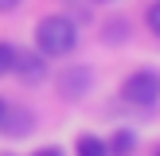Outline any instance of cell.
Instances as JSON below:
<instances>
[{"instance_id":"1","label":"cell","mask_w":160,"mask_h":156,"mask_svg":"<svg viewBox=\"0 0 160 156\" xmlns=\"http://www.w3.org/2000/svg\"><path fill=\"white\" fill-rule=\"evenodd\" d=\"M78 47V23L70 16H47L35 23V51L47 59H62Z\"/></svg>"},{"instance_id":"2","label":"cell","mask_w":160,"mask_h":156,"mask_svg":"<svg viewBox=\"0 0 160 156\" xmlns=\"http://www.w3.org/2000/svg\"><path fill=\"white\" fill-rule=\"evenodd\" d=\"M121 98L129 101V105H152L160 98V74L156 70H133L129 78L121 82Z\"/></svg>"},{"instance_id":"3","label":"cell","mask_w":160,"mask_h":156,"mask_svg":"<svg viewBox=\"0 0 160 156\" xmlns=\"http://www.w3.org/2000/svg\"><path fill=\"white\" fill-rule=\"evenodd\" d=\"M12 70L28 86H39V82H47V55H39V51H16Z\"/></svg>"},{"instance_id":"4","label":"cell","mask_w":160,"mask_h":156,"mask_svg":"<svg viewBox=\"0 0 160 156\" xmlns=\"http://www.w3.org/2000/svg\"><path fill=\"white\" fill-rule=\"evenodd\" d=\"M90 86H94V70H90V66H67V70L59 74V94L70 98V101L86 98Z\"/></svg>"},{"instance_id":"5","label":"cell","mask_w":160,"mask_h":156,"mask_svg":"<svg viewBox=\"0 0 160 156\" xmlns=\"http://www.w3.org/2000/svg\"><path fill=\"white\" fill-rule=\"evenodd\" d=\"M0 129H4L8 137H28L31 133V113L20 109V105H8L4 117H0Z\"/></svg>"},{"instance_id":"6","label":"cell","mask_w":160,"mask_h":156,"mask_svg":"<svg viewBox=\"0 0 160 156\" xmlns=\"http://www.w3.org/2000/svg\"><path fill=\"white\" fill-rule=\"evenodd\" d=\"M106 148H109V156H133L137 152V137H133L129 129H117L113 137L106 140Z\"/></svg>"},{"instance_id":"7","label":"cell","mask_w":160,"mask_h":156,"mask_svg":"<svg viewBox=\"0 0 160 156\" xmlns=\"http://www.w3.org/2000/svg\"><path fill=\"white\" fill-rule=\"evenodd\" d=\"M74 152H78V156H109V148H106V140H102V137H90V133H86V137L78 140Z\"/></svg>"},{"instance_id":"8","label":"cell","mask_w":160,"mask_h":156,"mask_svg":"<svg viewBox=\"0 0 160 156\" xmlns=\"http://www.w3.org/2000/svg\"><path fill=\"white\" fill-rule=\"evenodd\" d=\"M12 59H16V47L12 43H0V78L12 74Z\"/></svg>"},{"instance_id":"9","label":"cell","mask_w":160,"mask_h":156,"mask_svg":"<svg viewBox=\"0 0 160 156\" xmlns=\"http://www.w3.org/2000/svg\"><path fill=\"white\" fill-rule=\"evenodd\" d=\"M145 20H148V31H152V35L160 39V0H156V4L145 12Z\"/></svg>"},{"instance_id":"10","label":"cell","mask_w":160,"mask_h":156,"mask_svg":"<svg viewBox=\"0 0 160 156\" xmlns=\"http://www.w3.org/2000/svg\"><path fill=\"white\" fill-rule=\"evenodd\" d=\"M31 156H62V148H35Z\"/></svg>"},{"instance_id":"11","label":"cell","mask_w":160,"mask_h":156,"mask_svg":"<svg viewBox=\"0 0 160 156\" xmlns=\"http://www.w3.org/2000/svg\"><path fill=\"white\" fill-rule=\"evenodd\" d=\"M16 4H20V0H0V12H12Z\"/></svg>"},{"instance_id":"12","label":"cell","mask_w":160,"mask_h":156,"mask_svg":"<svg viewBox=\"0 0 160 156\" xmlns=\"http://www.w3.org/2000/svg\"><path fill=\"white\" fill-rule=\"evenodd\" d=\"M4 109H8V101H4V98H0V117H4Z\"/></svg>"},{"instance_id":"13","label":"cell","mask_w":160,"mask_h":156,"mask_svg":"<svg viewBox=\"0 0 160 156\" xmlns=\"http://www.w3.org/2000/svg\"><path fill=\"white\" fill-rule=\"evenodd\" d=\"M98 4H113V0H98Z\"/></svg>"},{"instance_id":"14","label":"cell","mask_w":160,"mask_h":156,"mask_svg":"<svg viewBox=\"0 0 160 156\" xmlns=\"http://www.w3.org/2000/svg\"><path fill=\"white\" fill-rule=\"evenodd\" d=\"M156 156H160V148H156Z\"/></svg>"},{"instance_id":"15","label":"cell","mask_w":160,"mask_h":156,"mask_svg":"<svg viewBox=\"0 0 160 156\" xmlns=\"http://www.w3.org/2000/svg\"><path fill=\"white\" fill-rule=\"evenodd\" d=\"M4 156H12V152H4Z\"/></svg>"}]
</instances>
